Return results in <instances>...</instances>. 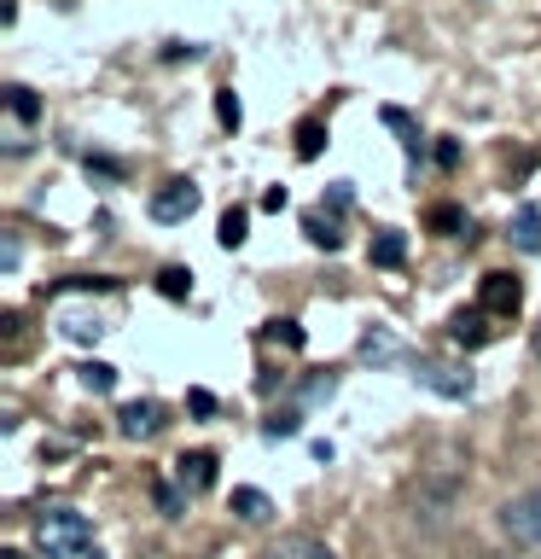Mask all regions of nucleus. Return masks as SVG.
<instances>
[{
    "label": "nucleus",
    "instance_id": "f257e3e1",
    "mask_svg": "<svg viewBox=\"0 0 541 559\" xmlns=\"http://www.w3.org/2000/svg\"><path fill=\"white\" fill-rule=\"evenodd\" d=\"M35 542H41L47 559H87L94 554V524L70 507H52V513L35 519Z\"/></svg>",
    "mask_w": 541,
    "mask_h": 559
},
{
    "label": "nucleus",
    "instance_id": "f03ea898",
    "mask_svg": "<svg viewBox=\"0 0 541 559\" xmlns=\"http://www.w3.org/2000/svg\"><path fill=\"white\" fill-rule=\"evenodd\" d=\"M501 531L518 548H541V489H524V496L501 501Z\"/></svg>",
    "mask_w": 541,
    "mask_h": 559
},
{
    "label": "nucleus",
    "instance_id": "7ed1b4c3",
    "mask_svg": "<svg viewBox=\"0 0 541 559\" xmlns=\"http://www.w3.org/2000/svg\"><path fill=\"white\" fill-rule=\"evenodd\" d=\"M413 379L419 384H425V391H436V396H448V402H466L471 396V373H466V367H454V361H419L413 367Z\"/></svg>",
    "mask_w": 541,
    "mask_h": 559
},
{
    "label": "nucleus",
    "instance_id": "20e7f679",
    "mask_svg": "<svg viewBox=\"0 0 541 559\" xmlns=\"http://www.w3.org/2000/svg\"><path fill=\"white\" fill-rule=\"evenodd\" d=\"M199 210V187L192 181H164L152 192V222H187Z\"/></svg>",
    "mask_w": 541,
    "mask_h": 559
},
{
    "label": "nucleus",
    "instance_id": "39448f33",
    "mask_svg": "<svg viewBox=\"0 0 541 559\" xmlns=\"http://www.w3.org/2000/svg\"><path fill=\"white\" fill-rule=\"evenodd\" d=\"M117 419H122V437H134V443H140V437L164 431V408H157V402H129Z\"/></svg>",
    "mask_w": 541,
    "mask_h": 559
},
{
    "label": "nucleus",
    "instance_id": "423d86ee",
    "mask_svg": "<svg viewBox=\"0 0 541 559\" xmlns=\"http://www.w3.org/2000/svg\"><path fill=\"white\" fill-rule=\"evenodd\" d=\"M175 478H181V489H187V496H199V489H209V484H216V454H187Z\"/></svg>",
    "mask_w": 541,
    "mask_h": 559
},
{
    "label": "nucleus",
    "instance_id": "0eeeda50",
    "mask_svg": "<svg viewBox=\"0 0 541 559\" xmlns=\"http://www.w3.org/2000/svg\"><path fill=\"white\" fill-rule=\"evenodd\" d=\"M268 559H338L326 548V542H314V536H286V542H274Z\"/></svg>",
    "mask_w": 541,
    "mask_h": 559
},
{
    "label": "nucleus",
    "instance_id": "6e6552de",
    "mask_svg": "<svg viewBox=\"0 0 541 559\" xmlns=\"http://www.w3.org/2000/svg\"><path fill=\"white\" fill-rule=\"evenodd\" d=\"M483 304L495 309V314H513V309H518V280L489 274V280H483Z\"/></svg>",
    "mask_w": 541,
    "mask_h": 559
},
{
    "label": "nucleus",
    "instance_id": "1a4fd4ad",
    "mask_svg": "<svg viewBox=\"0 0 541 559\" xmlns=\"http://www.w3.org/2000/svg\"><path fill=\"white\" fill-rule=\"evenodd\" d=\"M513 239H518V251H541V210H536V204H518Z\"/></svg>",
    "mask_w": 541,
    "mask_h": 559
},
{
    "label": "nucleus",
    "instance_id": "9d476101",
    "mask_svg": "<svg viewBox=\"0 0 541 559\" xmlns=\"http://www.w3.org/2000/svg\"><path fill=\"white\" fill-rule=\"evenodd\" d=\"M233 513H239L244 524H268V513H274V501L262 496V489H233Z\"/></svg>",
    "mask_w": 541,
    "mask_h": 559
},
{
    "label": "nucleus",
    "instance_id": "9b49d317",
    "mask_svg": "<svg viewBox=\"0 0 541 559\" xmlns=\"http://www.w3.org/2000/svg\"><path fill=\"white\" fill-rule=\"evenodd\" d=\"M401 257H408V245H401V234H396V227H384V234L373 239V262H378V269H396Z\"/></svg>",
    "mask_w": 541,
    "mask_h": 559
},
{
    "label": "nucleus",
    "instance_id": "f8f14e48",
    "mask_svg": "<svg viewBox=\"0 0 541 559\" xmlns=\"http://www.w3.org/2000/svg\"><path fill=\"white\" fill-rule=\"evenodd\" d=\"M17 262H24V239H17V227L0 234V274H17Z\"/></svg>",
    "mask_w": 541,
    "mask_h": 559
},
{
    "label": "nucleus",
    "instance_id": "ddd939ff",
    "mask_svg": "<svg viewBox=\"0 0 541 559\" xmlns=\"http://www.w3.org/2000/svg\"><path fill=\"white\" fill-rule=\"evenodd\" d=\"M244 222H251L244 210H227V216H221V245H227V251H233V245H244Z\"/></svg>",
    "mask_w": 541,
    "mask_h": 559
},
{
    "label": "nucleus",
    "instance_id": "4468645a",
    "mask_svg": "<svg viewBox=\"0 0 541 559\" xmlns=\"http://www.w3.org/2000/svg\"><path fill=\"white\" fill-rule=\"evenodd\" d=\"M82 384H87V391H111V384H117V373H111L105 361H94V367H82Z\"/></svg>",
    "mask_w": 541,
    "mask_h": 559
},
{
    "label": "nucleus",
    "instance_id": "2eb2a0df",
    "mask_svg": "<svg viewBox=\"0 0 541 559\" xmlns=\"http://www.w3.org/2000/svg\"><path fill=\"white\" fill-rule=\"evenodd\" d=\"M7 94H12V117H35V111H41V105H35V94H29V87H7Z\"/></svg>",
    "mask_w": 541,
    "mask_h": 559
},
{
    "label": "nucleus",
    "instance_id": "dca6fc26",
    "mask_svg": "<svg viewBox=\"0 0 541 559\" xmlns=\"http://www.w3.org/2000/svg\"><path fill=\"white\" fill-rule=\"evenodd\" d=\"M454 338H483V314H460V321H454Z\"/></svg>",
    "mask_w": 541,
    "mask_h": 559
},
{
    "label": "nucleus",
    "instance_id": "f3484780",
    "mask_svg": "<svg viewBox=\"0 0 541 559\" xmlns=\"http://www.w3.org/2000/svg\"><path fill=\"white\" fill-rule=\"evenodd\" d=\"M157 507H164V513H169V519H181V496H175V489H169V484H157Z\"/></svg>",
    "mask_w": 541,
    "mask_h": 559
},
{
    "label": "nucleus",
    "instance_id": "a211bd4d",
    "mask_svg": "<svg viewBox=\"0 0 541 559\" xmlns=\"http://www.w3.org/2000/svg\"><path fill=\"white\" fill-rule=\"evenodd\" d=\"M297 152H303V157L321 152V129H314V122H303V146H297Z\"/></svg>",
    "mask_w": 541,
    "mask_h": 559
},
{
    "label": "nucleus",
    "instance_id": "6ab92c4d",
    "mask_svg": "<svg viewBox=\"0 0 541 559\" xmlns=\"http://www.w3.org/2000/svg\"><path fill=\"white\" fill-rule=\"evenodd\" d=\"M216 111H221V122H239V99H233V94H221V99H216Z\"/></svg>",
    "mask_w": 541,
    "mask_h": 559
},
{
    "label": "nucleus",
    "instance_id": "aec40b11",
    "mask_svg": "<svg viewBox=\"0 0 541 559\" xmlns=\"http://www.w3.org/2000/svg\"><path fill=\"white\" fill-rule=\"evenodd\" d=\"M164 292H169V297H181V292H187V274H181V269H169V274H164Z\"/></svg>",
    "mask_w": 541,
    "mask_h": 559
},
{
    "label": "nucleus",
    "instance_id": "412c9836",
    "mask_svg": "<svg viewBox=\"0 0 541 559\" xmlns=\"http://www.w3.org/2000/svg\"><path fill=\"white\" fill-rule=\"evenodd\" d=\"M530 344H536V356H541V321H536V332H530Z\"/></svg>",
    "mask_w": 541,
    "mask_h": 559
},
{
    "label": "nucleus",
    "instance_id": "4be33fe9",
    "mask_svg": "<svg viewBox=\"0 0 541 559\" xmlns=\"http://www.w3.org/2000/svg\"><path fill=\"white\" fill-rule=\"evenodd\" d=\"M0 559H24V554H17V548H7V554H0Z\"/></svg>",
    "mask_w": 541,
    "mask_h": 559
},
{
    "label": "nucleus",
    "instance_id": "5701e85b",
    "mask_svg": "<svg viewBox=\"0 0 541 559\" xmlns=\"http://www.w3.org/2000/svg\"><path fill=\"white\" fill-rule=\"evenodd\" d=\"M87 559H105V554H87Z\"/></svg>",
    "mask_w": 541,
    "mask_h": 559
}]
</instances>
